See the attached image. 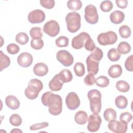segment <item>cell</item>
Here are the masks:
<instances>
[{
  "label": "cell",
  "mask_w": 133,
  "mask_h": 133,
  "mask_svg": "<svg viewBox=\"0 0 133 133\" xmlns=\"http://www.w3.org/2000/svg\"><path fill=\"white\" fill-rule=\"evenodd\" d=\"M91 111L95 114H98L101 109V94L97 89H91L88 92Z\"/></svg>",
  "instance_id": "obj_1"
},
{
  "label": "cell",
  "mask_w": 133,
  "mask_h": 133,
  "mask_svg": "<svg viewBox=\"0 0 133 133\" xmlns=\"http://www.w3.org/2000/svg\"><path fill=\"white\" fill-rule=\"evenodd\" d=\"M43 88V85L41 81L36 78L32 79L29 81L28 86L25 89V95L30 100L35 99L37 97Z\"/></svg>",
  "instance_id": "obj_2"
},
{
  "label": "cell",
  "mask_w": 133,
  "mask_h": 133,
  "mask_svg": "<svg viewBox=\"0 0 133 133\" xmlns=\"http://www.w3.org/2000/svg\"><path fill=\"white\" fill-rule=\"evenodd\" d=\"M81 15L75 11L68 14L65 17L67 29L71 33L76 32L81 28Z\"/></svg>",
  "instance_id": "obj_3"
},
{
  "label": "cell",
  "mask_w": 133,
  "mask_h": 133,
  "mask_svg": "<svg viewBox=\"0 0 133 133\" xmlns=\"http://www.w3.org/2000/svg\"><path fill=\"white\" fill-rule=\"evenodd\" d=\"M117 40V36L113 31H108L101 33L98 35L97 41L99 44L102 46L112 45L115 44Z\"/></svg>",
  "instance_id": "obj_4"
},
{
  "label": "cell",
  "mask_w": 133,
  "mask_h": 133,
  "mask_svg": "<svg viewBox=\"0 0 133 133\" xmlns=\"http://www.w3.org/2000/svg\"><path fill=\"white\" fill-rule=\"evenodd\" d=\"M84 17L88 23L91 24L97 23L99 20V16L96 7L92 4L86 6L85 8Z\"/></svg>",
  "instance_id": "obj_5"
},
{
  "label": "cell",
  "mask_w": 133,
  "mask_h": 133,
  "mask_svg": "<svg viewBox=\"0 0 133 133\" xmlns=\"http://www.w3.org/2000/svg\"><path fill=\"white\" fill-rule=\"evenodd\" d=\"M57 60L65 66H69L73 63L74 59L73 56L65 50H61L56 54Z\"/></svg>",
  "instance_id": "obj_6"
},
{
  "label": "cell",
  "mask_w": 133,
  "mask_h": 133,
  "mask_svg": "<svg viewBox=\"0 0 133 133\" xmlns=\"http://www.w3.org/2000/svg\"><path fill=\"white\" fill-rule=\"evenodd\" d=\"M43 31L48 35L51 37H55L57 36L60 32L59 23L56 20H50L44 24Z\"/></svg>",
  "instance_id": "obj_7"
},
{
  "label": "cell",
  "mask_w": 133,
  "mask_h": 133,
  "mask_svg": "<svg viewBox=\"0 0 133 133\" xmlns=\"http://www.w3.org/2000/svg\"><path fill=\"white\" fill-rule=\"evenodd\" d=\"M101 122V118L98 114H92L90 115L88 118V130L90 132L97 131L100 128Z\"/></svg>",
  "instance_id": "obj_8"
},
{
  "label": "cell",
  "mask_w": 133,
  "mask_h": 133,
  "mask_svg": "<svg viewBox=\"0 0 133 133\" xmlns=\"http://www.w3.org/2000/svg\"><path fill=\"white\" fill-rule=\"evenodd\" d=\"M65 103L69 110H74L80 105V100L78 95L74 92H69L65 98Z\"/></svg>",
  "instance_id": "obj_9"
},
{
  "label": "cell",
  "mask_w": 133,
  "mask_h": 133,
  "mask_svg": "<svg viewBox=\"0 0 133 133\" xmlns=\"http://www.w3.org/2000/svg\"><path fill=\"white\" fill-rule=\"evenodd\" d=\"M90 37V35L86 32H83L80 33L77 36L74 37L72 40V46L76 49H81L83 46L86 40Z\"/></svg>",
  "instance_id": "obj_10"
},
{
  "label": "cell",
  "mask_w": 133,
  "mask_h": 133,
  "mask_svg": "<svg viewBox=\"0 0 133 133\" xmlns=\"http://www.w3.org/2000/svg\"><path fill=\"white\" fill-rule=\"evenodd\" d=\"M108 128L115 133H125L127 130V124L122 121L113 120L109 122L108 125Z\"/></svg>",
  "instance_id": "obj_11"
},
{
  "label": "cell",
  "mask_w": 133,
  "mask_h": 133,
  "mask_svg": "<svg viewBox=\"0 0 133 133\" xmlns=\"http://www.w3.org/2000/svg\"><path fill=\"white\" fill-rule=\"evenodd\" d=\"M45 19L44 12L41 9H35L31 11L28 16V21L31 23H40Z\"/></svg>",
  "instance_id": "obj_12"
},
{
  "label": "cell",
  "mask_w": 133,
  "mask_h": 133,
  "mask_svg": "<svg viewBox=\"0 0 133 133\" xmlns=\"http://www.w3.org/2000/svg\"><path fill=\"white\" fill-rule=\"evenodd\" d=\"M62 110V100L59 95H57L56 98L54 102L48 107V111L52 115H59Z\"/></svg>",
  "instance_id": "obj_13"
},
{
  "label": "cell",
  "mask_w": 133,
  "mask_h": 133,
  "mask_svg": "<svg viewBox=\"0 0 133 133\" xmlns=\"http://www.w3.org/2000/svg\"><path fill=\"white\" fill-rule=\"evenodd\" d=\"M17 62L21 67H29L33 62V57L32 55L29 52H22L18 56L17 58Z\"/></svg>",
  "instance_id": "obj_14"
},
{
  "label": "cell",
  "mask_w": 133,
  "mask_h": 133,
  "mask_svg": "<svg viewBox=\"0 0 133 133\" xmlns=\"http://www.w3.org/2000/svg\"><path fill=\"white\" fill-rule=\"evenodd\" d=\"M86 62L88 73H91L94 75L97 74L99 71V61L94 60L89 55L86 58Z\"/></svg>",
  "instance_id": "obj_15"
},
{
  "label": "cell",
  "mask_w": 133,
  "mask_h": 133,
  "mask_svg": "<svg viewBox=\"0 0 133 133\" xmlns=\"http://www.w3.org/2000/svg\"><path fill=\"white\" fill-rule=\"evenodd\" d=\"M63 83L61 81L58 74L55 75L49 83V88L51 91H58L61 89Z\"/></svg>",
  "instance_id": "obj_16"
},
{
  "label": "cell",
  "mask_w": 133,
  "mask_h": 133,
  "mask_svg": "<svg viewBox=\"0 0 133 133\" xmlns=\"http://www.w3.org/2000/svg\"><path fill=\"white\" fill-rule=\"evenodd\" d=\"M48 68L47 65L42 62L35 64L33 67V72L36 76H44L47 74Z\"/></svg>",
  "instance_id": "obj_17"
},
{
  "label": "cell",
  "mask_w": 133,
  "mask_h": 133,
  "mask_svg": "<svg viewBox=\"0 0 133 133\" xmlns=\"http://www.w3.org/2000/svg\"><path fill=\"white\" fill-rule=\"evenodd\" d=\"M6 105L11 110H17L20 107V101L18 99L14 96L9 95L5 99Z\"/></svg>",
  "instance_id": "obj_18"
},
{
  "label": "cell",
  "mask_w": 133,
  "mask_h": 133,
  "mask_svg": "<svg viewBox=\"0 0 133 133\" xmlns=\"http://www.w3.org/2000/svg\"><path fill=\"white\" fill-rule=\"evenodd\" d=\"M110 19L113 23L118 24L124 21L125 14L121 11L115 10L110 14Z\"/></svg>",
  "instance_id": "obj_19"
},
{
  "label": "cell",
  "mask_w": 133,
  "mask_h": 133,
  "mask_svg": "<svg viewBox=\"0 0 133 133\" xmlns=\"http://www.w3.org/2000/svg\"><path fill=\"white\" fill-rule=\"evenodd\" d=\"M122 68L119 64L112 65L108 70V74L111 77L113 78L119 77L122 75Z\"/></svg>",
  "instance_id": "obj_20"
},
{
  "label": "cell",
  "mask_w": 133,
  "mask_h": 133,
  "mask_svg": "<svg viewBox=\"0 0 133 133\" xmlns=\"http://www.w3.org/2000/svg\"><path fill=\"white\" fill-rule=\"evenodd\" d=\"M88 115L86 112L79 111L76 112L74 116V121L79 125H84L88 121Z\"/></svg>",
  "instance_id": "obj_21"
},
{
  "label": "cell",
  "mask_w": 133,
  "mask_h": 133,
  "mask_svg": "<svg viewBox=\"0 0 133 133\" xmlns=\"http://www.w3.org/2000/svg\"><path fill=\"white\" fill-rule=\"evenodd\" d=\"M60 79L63 83H68L71 82L73 78V75L71 72L68 69L61 70L58 74Z\"/></svg>",
  "instance_id": "obj_22"
},
{
  "label": "cell",
  "mask_w": 133,
  "mask_h": 133,
  "mask_svg": "<svg viewBox=\"0 0 133 133\" xmlns=\"http://www.w3.org/2000/svg\"><path fill=\"white\" fill-rule=\"evenodd\" d=\"M10 63V60L8 56L0 51V70L2 71L4 69L7 68Z\"/></svg>",
  "instance_id": "obj_23"
},
{
  "label": "cell",
  "mask_w": 133,
  "mask_h": 133,
  "mask_svg": "<svg viewBox=\"0 0 133 133\" xmlns=\"http://www.w3.org/2000/svg\"><path fill=\"white\" fill-rule=\"evenodd\" d=\"M115 104L116 107L119 109H124L126 108L128 104L127 99L123 95L118 96L115 100Z\"/></svg>",
  "instance_id": "obj_24"
},
{
  "label": "cell",
  "mask_w": 133,
  "mask_h": 133,
  "mask_svg": "<svg viewBox=\"0 0 133 133\" xmlns=\"http://www.w3.org/2000/svg\"><path fill=\"white\" fill-rule=\"evenodd\" d=\"M117 50L119 54H127L130 51L131 46L127 42H122L118 45Z\"/></svg>",
  "instance_id": "obj_25"
},
{
  "label": "cell",
  "mask_w": 133,
  "mask_h": 133,
  "mask_svg": "<svg viewBox=\"0 0 133 133\" xmlns=\"http://www.w3.org/2000/svg\"><path fill=\"white\" fill-rule=\"evenodd\" d=\"M103 117L107 122H111L116 118L117 114L116 111L111 108L107 109L103 113Z\"/></svg>",
  "instance_id": "obj_26"
},
{
  "label": "cell",
  "mask_w": 133,
  "mask_h": 133,
  "mask_svg": "<svg viewBox=\"0 0 133 133\" xmlns=\"http://www.w3.org/2000/svg\"><path fill=\"white\" fill-rule=\"evenodd\" d=\"M116 88L120 92H126L130 89V85L127 82L121 80L116 83Z\"/></svg>",
  "instance_id": "obj_27"
},
{
  "label": "cell",
  "mask_w": 133,
  "mask_h": 133,
  "mask_svg": "<svg viewBox=\"0 0 133 133\" xmlns=\"http://www.w3.org/2000/svg\"><path fill=\"white\" fill-rule=\"evenodd\" d=\"M68 8L72 10H78L82 6V3L79 0H69L67 2Z\"/></svg>",
  "instance_id": "obj_28"
},
{
  "label": "cell",
  "mask_w": 133,
  "mask_h": 133,
  "mask_svg": "<svg viewBox=\"0 0 133 133\" xmlns=\"http://www.w3.org/2000/svg\"><path fill=\"white\" fill-rule=\"evenodd\" d=\"M30 35L32 39H41L43 36V32L42 29L39 27L32 28L30 31Z\"/></svg>",
  "instance_id": "obj_29"
},
{
  "label": "cell",
  "mask_w": 133,
  "mask_h": 133,
  "mask_svg": "<svg viewBox=\"0 0 133 133\" xmlns=\"http://www.w3.org/2000/svg\"><path fill=\"white\" fill-rule=\"evenodd\" d=\"M109 59L113 62L118 61L121 58V54L117 51L116 48H111L110 49L107 54Z\"/></svg>",
  "instance_id": "obj_30"
},
{
  "label": "cell",
  "mask_w": 133,
  "mask_h": 133,
  "mask_svg": "<svg viewBox=\"0 0 133 133\" xmlns=\"http://www.w3.org/2000/svg\"><path fill=\"white\" fill-rule=\"evenodd\" d=\"M16 41L20 45H25L29 42V37L26 33L20 32L18 33L15 37Z\"/></svg>",
  "instance_id": "obj_31"
},
{
  "label": "cell",
  "mask_w": 133,
  "mask_h": 133,
  "mask_svg": "<svg viewBox=\"0 0 133 133\" xmlns=\"http://www.w3.org/2000/svg\"><path fill=\"white\" fill-rule=\"evenodd\" d=\"M74 71L76 76L78 77L83 76L85 73L84 65L81 62H77L74 66Z\"/></svg>",
  "instance_id": "obj_32"
},
{
  "label": "cell",
  "mask_w": 133,
  "mask_h": 133,
  "mask_svg": "<svg viewBox=\"0 0 133 133\" xmlns=\"http://www.w3.org/2000/svg\"><path fill=\"white\" fill-rule=\"evenodd\" d=\"M119 34L121 37L123 38H128L131 33V31L130 28L126 25H124L121 26L118 30Z\"/></svg>",
  "instance_id": "obj_33"
},
{
  "label": "cell",
  "mask_w": 133,
  "mask_h": 133,
  "mask_svg": "<svg viewBox=\"0 0 133 133\" xmlns=\"http://www.w3.org/2000/svg\"><path fill=\"white\" fill-rule=\"evenodd\" d=\"M103 52L101 49L98 47H96L95 49L91 51L90 57L95 60L99 61L103 58Z\"/></svg>",
  "instance_id": "obj_34"
},
{
  "label": "cell",
  "mask_w": 133,
  "mask_h": 133,
  "mask_svg": "<svg viewBox=\"0 0 133 133\" xmlns=\"http://www.w3.org/2000/svg\"><path fill=\"white\" fill-rule=\"evenodd\" d=\"M109 79L107 76L103 75L98 77L96 81V84L98 86L102 88L106 87L108 86L109 84Z\"/></svg>",
  "instance_id": "obj_35"
},
{
  "label": "cell",
  "mask_w": 133,
  "mask_h": 133,
  "mask_svg": "<svg viewBox=\"0 0 133 133\" xmlns=\"http://www.w3.org/2000/svg\"><path fill=\"white\" fill-rule=\"evenodd\" d=\"M9 122L12 126H19L22 124V118L19 114H13L9 118Z\"/></svg>",
  "instance_id": "obj_36"
},
{
  "label": "cell",
  "mask_w": 133,
  "mask_h": 133,
  "mask_svg": "<svg viewBox=\"0 0 133 133\" xmlns=\"http://www.w3.org/2000/svg\"><path fill=\"white\" fill-rule=\"evenodd\" d=\"M69 38L65 36H60L55 41L56 45L59 47H67L69 45Z\"/></svg>",
  "instance_id": "obj_37"
},
{
  "label": "cell",
  "mask_w": 133,
  "mask_h": 133,
  "mask_svg": "<svg viewBox=\"0 0 133 133\" xmlns=\"http://www.w3.org/2000/svg\"><path fill=\"white\" fill-rule=\"evenodd\" d=\"M113 4L110 1H103L100 5V8L103 12L110 11L113 8Z\"/></svg>",
  "instance_id": "obj_38"
},
{
  "label": "cell",
  "mask_w": 133,
  "mask_h": 133,
  "mask_svg": "<svg viewBox=\"0 0 133 133\" xmlns=\"http://www.w3.org/2000/svg\"><path fill=\"white\" fill-rule=\"evenodd\" d=\"M31 46L32 48L35 50L42 49L44 46V42L42 38L37 39H32L30 42Z\"/></svg>",
  "instance_id": "obj_39"
},
{
  "label": "cell",
  "mask_w": 133,
  "mask_h": 133,
  "mask_svg": "<svg viewBox=\"0 0 133 133\" xmlns=\"http://www.w3.org/2000/svg\"><path fill=\"white\" fill-rule=\"evenodd\" d=\"M6 49L9 54L11 55H15L19 51L20 48L17 44L15 43H11L7 45Z\"/></svg>",
  "instance_id": "obj_40"
},
{
  "label": "cell",
  "mask_w": 133,
  "mask_h": 133,
  "mask_svg": "<svg viewBox=\"0 0 133 133\" xmlns=\"http://www.w3.org/2000/svg\"><path fill=\"white\" fill-rule=\"evenodd\" d=\"M132 118V114L128 112H125L121 113L119 116V120L126 124H128V123H129L131 121Z\"/></svg>",
  "instance_id": "obj_41"
},
{
  "label": "cell",
  "mask_w": 133,
  "mask_h": 133,
  "mask_svg": "<svg viewBox=\"0 0 133 133\" xmlns=\"http://www.w3.org/2000/svg\"><path fill=\"white\" fill-rule=\"evenodd\" d=\"M96 79L95 75L91 73H88L84 78V83L86 85L91 86L96 83Z\"/></svg>",
  "instance_id": "obj_42"
},
{
  "label": "cell",
  "mask_w": 133,
  "mask_h": 133,
  "mask_svg": "<svg viewBox=\"0 0 133 133\" xmlns=\"http://www.w3.org/2000/svg\"><path fill=\"white\" fill-rule=\"evenodd\" d=\"M39 2L42 6L48 9L52 8L55 4L54 0H41Z\"/></svg>",
  "instance_id": "obj_43"
},
{
  "label": "cell",
  "mask_w": 133,
  "mask_h": 133,
  "mask_svg": "<svg viewBox=\"0 0 133 133\" xmlns=\"http://www.w3.org/2000/svg\"><path fill=\"white\" fill-rule=\"evenodd\" d=\"M84 47L87 50L90 51H92L96 47V45L94 41L90 37L88 38L85 42Z\"/></svg>",
  "instance_id": "obj_44"
},
{
  "label": "cell",
  "mask_w": 133,
  "mask_h": 133,
  "mask_svg": "<svg viewBox=\"0 0 133 133\" xmlns=\"http://www.w3.org/2000/svg\"><path fill=\"white\" fill-rule=\"evenodd\" d=\"M48 125H49V124L47 122L39 123L31 125L30 127V129L31 130H37L38 129H41L47 127L48 126Z\"/></svg>",
  "instance_id": "obj_45"
},
{
  "label": "cell",
  "mask_w": 133,
  "mask_h": 133,
  "mask_svg": "<svg viewBox=\"0 0 133 133\" xmlns=\"http://www.w3.org/2000/svg\"><path fill=\"white\" fill-rule=\"evenodd\" d=\"M125 67L127 71L130 72L133 71L132 55H130L127 57L125 62Z\"/></svg>",
  "instance_id": "obj_46"
},
{
  "label": "cell",
  "mask_w": 133,
  "mask_h": 133,
  "mask_svg": "<svg viewBox=\"0 0 133 133\" xmlns=\"http://www.w3.org/2000/svg\"><path fill=\"white\" fill-rule=\"evenodd\" d=\"M115 3L116 5L121 9L126 8L128 5V1L127 0H116Z\"/></svg>",
  "instance_id": "obj_47"
},
{
  "label": "cell",
  "mask_w": 133,
  "mask_h": 133,
  "mask_svg": "<svg viewBox=\"0 0 133 133\" xmlns=\"http://www.w3.org/2000/svg\"><path fill=\"white\" fill-rule=\"evenodd\" d=\"M11 133L12 132H22V131H21L20 129L18 128H14L10 131Z\"/></svg>",
  "instance_id": "obj_48"
}]
</instances>
